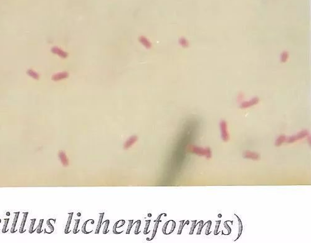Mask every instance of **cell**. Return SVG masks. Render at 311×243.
Wrapping results in <instances>:
<instances>
[{
  "label": "cell",
  "instance_id": "27",
  "mask_svg": "<svg viewBox=\"0 0 311 243\" xmlns=\"http://www.w3.org/2000/svg\"><path fill=\"white\" fill-rule=\"evenodd\" d=\"M89 220H90V219H89ZM89 220H87V221H85V222L84 223L83 226H82V233H85V234H89V233H90V232H87L86 230H85V226H86L87 223L89 222Z\"/></svg>",
  "mask_w": 311,
  "mask_h": 243
},
{
  "label": "cell",
  "instance_id": "11",
  "mask_svg": "<svg viewBox=\"0 0 311 243\" xmlns=\"http://www.w3.org/2000/svg\"><path fill=\"white\" fill-rule=\"evenodd\" d=\"M258 102V100L257 98H254L250 101H247V102L243 103L241 105L242 108H248V107L254 105V104H257Z\"/></svg>",
  "mask_w": 311,
  "mask_h": 243
},
{
  "label": "cell",
  "instance_id": "25",
  "mask_svg": "<svg viewBox=\"0 0 311 243\" xmlns=\"http://www.w3.org/2000/svg\"><path fill=\"white\" fill-rule=\"evenodd\" d=\"M43 222H44V219H41L40 221H39V225H38V226L37 227V233H38V234L41 233V228H42V226H43Z\"/></svg>",
  "mask_w": 311,
  "mask_h": 243
},
{
  "label": "cell",
  "instance_id": "26",
  "mask_svg": "<svg viewBox=\"0 0 311 243\" xmlns=\"http://www.w3.org/2000/svg\"><path fill=\"white\" fill-rule=\"evenodd\" d=\"M150 220H146V226H145V229H144V231H143V233H144L145 234H147L148 233H149V231H148V228H149V225H150Z\"/></svg>",
  "mask_w": 311,
  "mask_h": 243
},
{
  "label": "cell",
  "instance_id": "29",
  "mask_svg": "<svg viewBox=\"0 0 311 243\" xmlns=\"http://www.w3.org/2000/svg\"><path fill=\"white\" fill-rule=\"evenodd\" d=\"M119 223V221H117V222H116L115 223V225H114V228H113V233L114 234H120V233H117V232L116 231V228H117V226L118 223Z\"/></svg>",
  "mask_w": 311,
  "mask_h": 243
},
{
  "label": "cell",
  "instance_id": "20",
  "mask_svg": "<svg viewBox=\"0 0 311 243\" xmlns=\"http://www.w3.org/2000/svg\"><path fill=\"white\" fill-rule=\"evenodd\" d=\"M285 139H286V137L283 136H281L279 137V138H278V139H277L276 144L277 146H279V145H281V144H282V142H283L284 141H285Z\"/></svg>",
  "mask_w": 311,
  "mask_h": 243
},
{
  "label": "cell",
  "instance_id": "18",
  "mask_svg": "<svg viewBox=\"0 0 311 243\" xmlns=\"http://www.w3.org/2000/svg\"><path fill=\"white\" fill-rule=\"evenodd\" d=\"M109 223L110 221L108 220V219H107L104 222V224H105V225H104V231H103V234H107V233L108 232V225H109Z\"/></svg>",
  "mask_w": 311,
  "mask_h": 243
},
{
  "label": "cell",
  "instance_id": "10",
  "mask_svg": "<svg viewBox=\"0 0 311 243\" xmlns=\"http://www.w3.org/2000/svg\"><path fill=\"white\" fill-rule=\"evenodd\" d=\"M307 131H302V132H300L299 134H297V136H292V138H290V139H289L288 142H293V141H296V140H298V139H302V138H304V137L305 136L307 135Z\"/></svg>",
  "mask_w": 311,
  "mask_h": 243
},
{
  "label": "cell",
  "instance_id": "14",
  "mask_svg": "<svg viewBox=\"0 0 311 243\" xmlns=\"http://www.w3.org/2000/svg\"><path fill=\"white\" fill-rule=\"evenodd\" d=\"M69 218H68V220H67V225H66V228H65V234H67V233H69V228H70V223H71V220H72V216H73V213H69Z\"/></svg>",
  "mask_w": 311,
  "mask_h": 243
},
{
  "label": "cell",
  "instance_id": "8",
  "mask_svg": "<svg viewBox=\"0 0 311 243\" xmlns=\"http://www.w3.org/2000/svg\"><path fill=\"white\" fill-rule=\"evenodd\" d=\"M27 74H28L29 77H31V78H32L34 80H38L39 79V77H40L39 74H38V72H36L35 70H32V69H28V70H27Z\"/></svg>",
  "mask_w": 311,
  "mask_h": 243
},
{
  "label": "cell",
  "instance_id": "23",
  "mask_svg": "<svg viewBox=\"0 0 311 243\" xmlns=\"http://www.w3.org/2000/svg\"><path fill=\"white\" fill-rule=\"evenodd\" d=\"M129 224L128 228H127V232H126V234H129V233H130V230H131L132 228L133 225H134V220H129Z\"/></svg>",
  "mask_w": 311,
  "mask_h": 243
},
{
  "label": "cell",
  "instance_id": "3",
  "mask_svg": "<svg viewBox=\"0 0 311 243\" xmlns=\"http://www.w3.org/2000/svg\"><path fill=\"white\" fill-rule=\"evenodd\" d=\"M69 77V73L67 72H62L57 73L52 76V80L53 81H58L66 79Z\"/></svg>",
  "mask_w": 311,
  "mask_h": 243
},
{
  "label": "cell",
  "instance_id": "19",
  "mask_svg": "<svg viewBox=\"0 0 311 243\" xmlns=\"http://www.w3.org/2000/svg\"><path fill=\"white\" fill-rule=\"evenodd\" d=\"M31 225H30V228H29V233H30V234H32V233H33L34 231V229H33V228H34V224H35V222H36V219H31Z\"/></svg>",
  "mask_w": 311,
  "mask_h": 243
},
{
  "label": "cell",
  "instance_id": "2",
  "mask_svg": "<svg viewBox=\"0 0 311 243\" xmlns=\"http://www.w3.org/2000/svg\"><path fill=\"white\" fill-rule=\"evenodd\" d=\"M51 51V52L53 53L54 54L58 55V56L60 57L61 58H63V59L67 58V57H68V53H67V52L63 51V50L59 48L58 47H56V46L52 47Z\"/></svg>",
  "mask_w": 311,
  "mask_h": 243
},
{
  "label": "cell",
  "instance_id": "17",
  "mask_svg": "<svg viewBox=\"0 0 311 243\" xmlns=\"http://www.w3.org/2000/svg\"><path fill=\"white\" fill-rule=\"evenodd\" d=\"M179 42H180V44L183 47H187L188 46V42L185 38H181L179 40Z\"/></svg>",
  "mask_w": 311,
  "mask_h": 243
},
{
  "label": "cell",
  "instance_id": "13",
  "mask_svg": "<svg viewBox=\"0 0 311 243\" xmlns=\"http://www.w3.org/2000/svg\"><path fill=\"white\" fill-rule=\"evenodd\" d=\"M28 212L24 213V216H23V221H22V223H21V226H20V233H23L24 232V231L23 230V229H24V225H25L26 221V218H27V216H28Z\"/></svg>",
  "mask_w": 311,
  "mask_h": 243
},
{
  "label": "cell",
  "instance_id": "6",
  "mask_svg": "<svg viewBox=\"0 0 311 243\" xmlns=\"http://www.w3.org/2000/svg\"><path fill=\"white\" fill-rule=\"evenodd\" d=\"M139 41L147 49H150L152 47V43L149 39L145 36H140L139 37Z\"/></svg>",
  "mask_w": 311,
  "mask_h": 243
},
{
  "label": "cell",
  "instance_id": "15",
  "mask_svg": "<svg viewBox=\"0 0 311 243\" xmlns=\"http://www.w3.org/2000/svg\"><path fill=\"white\" fill-rule=\"evenodd\" d=\"M104 213H100V217H99V222H98V225H97V229H96V234H98V233H99V230H100V227H101L102 223V219H103V218H104Z\"/></svg>",
  "mask_w": 311,
  "mask_h": 243
},
{
  "label": "cell",
  "instance_id": "28",
  "mask_svg": "<svg viewBox=\"0 0 311 243\" xmlns=\"http://www.w3.org/2000/svg\"><path fill=\"white\" fill-rule=\"evenodd\" d=\"M47 226H49V228L51 229V231H50V232H51V233H52V232L54 231V226H52V224H51V223H49V219L47 221Z\"/></svg>",
  "mask_w": 311,
  "mask_h": 243
},
{
  "label": "cell",
  "instance_id": "7",
  "mask_svg": "<svg viewBox=\"0 0 311 243\" xmlns=\"http://www.w3.org/2000/svg\"><path fill=\"white\" fill-rule=\"evenodd\" d=\"M244 157L247 159H251L254 160H258L259 158V156L258 154L254 152H252L250 151H246L244 153Z\"/></svg>",
  "mask_w": 311,
  "mask_h": 243
},
{
  "label": "cell",
  "instance_id": "22",
  "mask_svg": "<svg viewBox=\"0 0 311 243\" xmlns=\"http://www.w3.org/2000/svg\"><path fill=\"white\" fill-rule=\"evenodd\" d=\"M9 219H5V225H4L3 226V233H6V232L8 231V229H7V226H8V222H9Z\"/></svg>",
  "mask_w": 311,
  "mask_h": 243
},
{
  "label": "cell",
  "instance_id": "9",
  "mask_svg": "<svg viewBox=\"0 0 311 243\" xmlns=\"http://www.w3.org/2000/svg\"><path fill=\"white\" fill-rule=\"evenodd\" d=\"M59 158H60V159H61V162L62 163V164H63L64 165H65V166H67V165H68V164H69L68 159H67V157H66V154H65L63 151L61 150L60 152H59Z\"/></svg>",
  "mask_w": 311,
  "mask_h": 243
},
{
  "label": "cell",
  "instance_id": "16",
  "mask_svg": "<svg viewBox=\"0 0 311 243\" xmlns=\"http://www.w3.org/2000/svg\"><path fill=\"white\" fill-rule=\"evenodd\" d=\"M159 223H160L159 220H157V219H156V220L155 221V225H154V228H153V234H152L151 239H153L154 238L155 236L156 233H157V228H158V224H159Z\"/></svg>",
  "mask_w": 311,
  "mask_h": 243
},
{
  "label": "cell",
  "instance_id": "12",
  "mask_svg": "<svg viewBox=\"0 0 311 243\" xmlns=\"http://www.w3.org/2000/svg\"><path fill=\"white\" fill-rule=\"evenodd\" d=\"M19 214H20V212H17L15 213V216H14V221H13V225H12V227H11V233H14V232H15V227H16V223H17V219H18Z\"/></svg>",
  "mask_w": 311,
  "mask_h": 243
},
{
  "label": "cell",
  "instance_id": "21",
  "mask_svg": "<svg viewBox=\"0 0 311 243\" xmlns=\"http://www.w3.org/2000/svg\"><path fill=\"white\" fill-rule=\"evenodd\" d=\"M75 222H76V223H75V225H74V230H73V233H74V234H76L77 233H78L77 228H78L79 224V223H80V219H75Z\"/></svg>",
  "mask_w": 311,
  "mask_h": 243
},
{
  "label": "cell",
  "instance_id": "4",
  "mask_svg": "<svg viewBox=\"0 0 311 243\" xmlns=\"http://www.w3.org/2000/svg\"><path fill=\"white\" fill-rule=\"evenodd\" d=\"M192 150H193L194 152L196 153V154L205 155V156H206L208 157H210V156H211L210 150L209 149H202V148L195 147H193V149Z\"/></svg>",
  "mask_w": 311,
  "mask_h": 243
},
{
  "label": "cell",
  "instance_id": "24",
  "mask_svg": "<svg viewBox=\"0 0 311 243\" xmlns=\"http://www.w3.org/2000/svg\"><path fill=\"white\" fill-rule=\"evenodd\" d=\"M135 223H137V226L135 229V234H138V233H139V229H140V225H141V221L140 220H137Z\"/></svg>",
  "mask_w": 311,
  "mask_h": 243
},
{
  "label": "cell",
  "instance_id": "5",
  "mask_svg": "<svg viewBox=\"0 0 311 243\" xmlns=\"http://www.w3.org/2000/svg\"><path fill=\"white\" fill-rule=\"evenodd\" d=\"M137 139H138V138H137L136 136H131L130 138H129L127 141L124 143L123 148H124L125 149H128L129 148H130L137 142Z\"/></svg>",
  "mask_w": 311,
  "mask_h": 243
},
{
  "label": "cell",
  "instance_id": "1",
  "mask_svg": "<svg viewBox=\"0 0 311 243\" xmlns=\"http://www.w3.org/2000/svg\"><path fill=\"white\" fill-rule=\"evenodd\" d=\"M220 127H221V136L224 141H227L229 139V134H228L227 129V124L225 121H223L220 123Z\"/></svg>",
  "mask_w": 311,
  "mask_h": 243
}]
</instances>
